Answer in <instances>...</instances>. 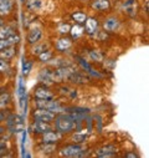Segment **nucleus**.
I'll return each instance as SVG.
<instances>
[{
  "label": "nucleus",
  "mask_w": 149,
  "mask_h": 158,
  "mask_svg": "<svg viewBox=\"0 0 149 158\" xmlns=\"http://www.w3.org/2000/svg\"><path fill=\"white\" fill-rule=\"evenodd\" d=\"M3 25H4V20H3L2 18H0V27H2Z\"/></svg>",
  "instance_id": "obj_35"
},
{
  "label": "nucleus",
  "mask_w": 149,
  "mask_h": 158,
  "mask_svg": "<svg viewBox=\"0 0 149 158\" xmlns=\"http://www.w3.org/2000/svg\"><path fill=\"white\" fill-rule=\"evenodd\" d=\"M72 19L76 21L77 24H80V25H82V24H85V21H86V19H87V16H86V14L85 13H82V11H77V13H73L72 14Z\"/></svg>",
  "instance_id": "obj_22"
},
{
  "label": "nucleus",
  "mask_w": 149,
  "mask_h": 158,
  "mask_svg": "<svg viewBox=\"0 0 149 158\" xmlns=\"http://www.w3.org/2000/svg\"><path fill=\"white\" fill-rule=\"evenodd\" d=\"M9 70V62L5 59H0V72H5Z\"/></svg>",
  "instance_id": "obj_26"
},
{
  "label": "nucleus",
  "mask_w": 149,
  "mask_h": 158,
  "mask_svg": "<svg viewBox=\"0 0 149 158\" xmlns=\"http://www.w3.org/2000/svg\"><path fill=\"white\" fill-rule=\"evenodd\" d=\"M21 2H24V3H25V0H21Z\"/></svg>",
  "instance_id": "obj_37"
},
{
  "label": "nucleus",
  "mask_w": 149,
  "mask_h": 158,
  "mask_svg": "<svg viewBox=\"0 0 149 158\" xmlns=\"http://www.w3.org/2000/svg\"><path fill=\"white\" fill-rule=\"evenodd\" d=\"M70 29H71V26L68 24H61L58 26V32L60 34H67V32H70Z\"/></svg>",
  "instance_id": "obj_27"
},
{
  "label": "nucleus",
  "mask_w": 149,
  "mask_h": 158,
  "mask_svg": "<svg viewBox=\"0 0 149 158\" xmlns=\"http://www.w3.org/2000/svg\"><path fill=\"white\" fill-rule=\"evenodd\" d=\"M57 139H58V135L56 132H54L52 130L45 132L44 136H42V142L44 143H56Z\"/></svg>",
  "instance_id": "obj_17"
},
{
  "label": "nucleus",
  "mask_w": 149,
  "mask_h": 158,
  "mask_svg": "<svg viewBox=\"0 0 149 158\" xmlns=\"http://www.w3.org/2000/svg\"><path fill=\"white\" fill-rule=\"evenodd\" d=\"M32 117L36 121H44V122H51L55 118V113L45 110V108H36V111L32 112Z\"/></svg>",
  "instance_id": "obj_5"
},
{
  "label": "nucleus",
  "mask_w": 149,
  "mask_h": 158,
  "mask_svg": "<svg viewBox=\"0 0 149 158\" xmlns=\"http://www.w3.org/2000/svg\"><path fill=\"white\" fill-rule=\"evenodd\" d=\"M55 128L56 131L61 133H67L76 128V122L68 113H61L58 116H55Z\"/></svg>",
  "instance_id": "obj_1"
},
{
  "label": "nucleus",
  "mask_w": 149,
  "mask_h": 158,
  "mask_svg": "<svg viewBox=\"0 0 149 158\" xmlns=\"http://www.w3.org/2000/svg\"><path fill=\"white\" fill-rule=\"evenodd\" d=\"M86 148L82 146V144H68L66 147H63L61 149V156L63 157H83L86 153H85Z\"/></svg>",
  "instance_id": "obj_2"
},
{
  "label": "nucleus",
  "mask_w": 149,
  "mask_h": 158,
  "mask_svg": "<svg viewBox=\"0 0 149 158\" xmlns=\"http://www.w3.org/2000/svg\"><path fill=\"white\" fill-rule=\"evenodd\" d=\"M51 57H52V52L51 51H42L39 55V59H40L41 62H47V61H50Z\"/></svg>",
  "instance_id": "obj_24"
},
{
  "label": "nucleus",
  "mask_w": 149,
  "mask_h": 158,
  "mask_svg": "<svg viewBox=\"0 0 149 158\" xmlns=\"http://www.w3.org/2000/svg\"><path fill=\"white\" fill-rule=\"evenodd\" d=\"M109 6H111L109 0H93V3H92V8L95 10H98V11L108 10Z\"/></svg>",
  "instance_id": "obj_16"
},
{
  "label": "nucleus",
  "mask_w": 149,
  "mask_h": 158,
  "mask_svg": "<svg viewBox=\"0 0 149 158\" xmlns=\"http://www.w3.org/2000/svg\"><path fill=\"white\" fill-rule=\"evenodd\" d=\"M10 101V95L9 94H3L0 96V108H4Z\"/></svg>",
  "instance_id": "obj_25"
},
{
  "label": "nucleus",
  "mask_w": 149,
  "mask_h": 158,
  "mask_svg": "<svg viewBox=\"0 0 149 158\" xmlns=\"http://www.w3.org/2000/svg\"><path fill=\"white\" fill-rule=\"evenodd\" d=\"M71 46H72V41H71V39H68V37H61L56 41V49L58 51H62V52L67 51Z\"/></svg>",
  "instance_id": "obj_11"
},
{
  "label": "nucleus",
  "mask_w": 149,
  "mask_h": 158,
  "mask_svg": "<svg viewBox=\"0 0 149 158\" xmlns=\"http://www.w3.org/2000/svg\"><path fill=\"white\" fill-rule=\"evenodd\" d=\"M90 55H91V57L95 60V61H102V55L98 52V51H91L90 52Z\"/></svg>",
  "instance_id": "obj_28"
},
{
  "label": "nucleus",
  "mask_w": 149,
  "mask_h": 158,
  "mask_svg": "<svg viewBox=\"0 0 149 158\" xmlns=\"http://www.w3.org/2000/svg\"><path fill=\"white\" fill-rule=\"evenodd\" d=\"M126 157H127V158H131V157H132V158H137L138 154H135V153H127Z\"/></svg>",
  "instance_id": "obj_34"
},
{
  "label": "nucleus",
  "mask_w": 149,
  "mask_h": 158,
  "mask_svg": "<svg viewBox=\"0 0 149 158\" xmlns=\"http://www.w3.org/2000/svg\"><path fill=\"white\" fill-rule=\"evenodd\" d=\"M85 139H86V136H85V135H79V133H76V135L73 136V141L77 142V143L85 142Z\"/></svg>",
  "instance_id": "obj_30"
},
{
  "label": "nucleus",
  "mask_w": 149,
  "mask_h": 158,
  "mask_svg": "<svg viewBox=\"0 0 149 158\" xmlns=\"http://www.w3.org/2000/svg\"><path fill=\"white\" fill-rule=\"evenodd\" d=\"M42 37V31L40 27H32L30 31H29V35H27V41L30 44H36L37 41H40V39Z\"/></svg>",
  "instance_id": "obj_8"
},
{
  "label": "nucleus",
  "mask_w": 149,
  "mask_h": 158,
  "mask_svg": "<svg viewBox=\"0 0 149 158\" xmlns=\"http://www.w3.org/2000/svg\"><path fill=\"white\" fill-rule=\"evenodd\" d=\"M79 61H80V64L82 65V67H83L85 70H87V71H90V70L92 69V67H91V66H90V65L87 64V61H86V60H83L82 57H79Z\"/></svg>",
  "instance_id": "obj_32"
},
{
  "label": "nucleus",
  "mask_w": 149,
  "mask_h": 158,
  "mask_svg": "<svg viewBox=\"0 0 149 158\" xmlns=\"http://www.w3.org/2000/svg\"><path fill=\"white\" fill-rule=\"evenodd\" d=\"M72 72H73V69L63 66V67H60L57 71L54 72V77H55V80H63V78H68Z\"/></svg>",
  "instance_id": "obj_9"
},
{
  "label": "nucleus",
  "mask_w": 149,
  "mask_h": 158,
  "mask_svg": "<svg viewBox=\"0 0 149 158\" xmlns=\"http://www.w3.org/2000/svg\"><path fill=\"white\" fill-rule=\"evenodd\" d=\"M42 6V2L41 0H26V8L29 10H39Z\"/></svg>",
  "instance_id": "obj_19"
},
{
  "label": "nucleus",
  "mask_w": 149,
  "mask_h": 158,
  "mask_svg": "<svg viewBox=\"0 0 149 158\" xmlns=\"http://www.w3.org/2000/svg\"><path fill=\"white\" fill-rule=\"evenodd\" d=\"M34 96H35V98H39V100H51V98H54V94L45 86L37 87L34 91Z\"/></svg>",
  "instance_id": "obj_7"
},
{
  "label": "nucleus",
  "mask_w": 149,
  "mask_h": 158,
  "mask_svg": "<svg viewBox=\"0 0 149 158\" xmlns=\"http://www.w3.org/2000/svg\"><path fill=\"white\" fill-rule=\"evenodd\" d=\"M31 69H32V61L24 59V62H22V75L24 76H27L30 73Z\"/></svg>",
  "instance_id": "obj_23"
},
{
  "label": "nucleus",
  "mask_w": 149,
  "mask_h": 158,
  "mask_svg": "<svg viewBox=\"0 0 149 158\" xmlns=\"http://www.w3.org/2000/svg\"><path fill=\"white\" fill-rule=\"evenodd\" d=\"M85 23H86V26H85L86 32L90 34V35H95L97 32V29H98V21H97V19H95V18H87Z\"/></svg>",
  "instance_id": "obj_10"
},
{
  "label": "nucleus",
  "mask_w": 149,
  "mask_h": 158,
  "mask_svg": "<svg viewBox=\"0 0 149 158\" xmlns=\"http://www.w3.org/2000/svg\"><path fill=\"white\" fill-rule=\"evenodd\" d=\"M96 154L98 157H101V158H103V157H112V156L116 154V149H115L113 146H104V147L99 148L96 152Z\"/></svg>",
  "instance_id": "obj_14"
},
{
  "label": "nucleus",
  "mask_w": 149,
  "mask_h": 158,
  "mask_svg": "<svg viewBox=\"0 0 149 158\" xmlns=\"http://www.w3.org/2000/svg\"><path fill=\"white\" fill-rule=\"evenodd\" d=\"M8 46H11L8 39H0V50H3L5 48H8Z\"/></svg>",
  "instance_id": "obj_31"
},
{
  "label": "nucleus",
  "mask_w": 149,
  "mask_h": 158,
  "mask_svg": "<svg viewBox=\"0 0 149 158\" xmlns=\"http://www.w3.org/2000/svg\"><path fill=\"white\" fill-rule=\"evenodd\" d=\"M4 132V127H0V135H2Z\"/></svg>",
  "instance_id": "obj_36"
},
{
  "label": "nucleus",
  "mask_w": 149,
  "mask_h": 158,
  "mask_svg": "<svg viewBox=\"0 0 149 158\" xmlns=\"http://www.w3.org/2000/svg\"><path fill=\"white\" fill-rule=\"evenodd\" d=\"M118 26H119V21H118L117 18H109V19H107V20L103 23V29H104L106 31H109V32L117 30Z\"/></svg>",
  "instance_id": "obj_12"
},
{
  "label": "nucleus",
  "mask_w": 149,
  "mask_h": 158,
  "mask_svg": "<svg viewBox=\"0 0 149 158\" xmlns=\"http://www.w3.org/2000/svg\"><path fill=\"white\" fill-rule=\"evenodd\" d=\"M13 9V0H0V16L10 14Z\"/></svg>",
  "instance_id": "obj_15"
},
{
  "label": "nucleus",
  "mask_w": 149,
  "mask_h": 158,
  "mask_svg": "<svg viewBox=\"0 0 149 158\" xmlns=\"http://www.w3.org/2000/svg\"><path fill=\"white\" fill-rule=\"evenodd\" d=\"M39 80L42 81V82H49V84L54 82V81H55L54 72H52L51 70H49V69H44V70H41L40 75H39Z\"/></svg>",
  "instance_id": "obj_13"
},
{
  "label": "nucleus",
  "mask_w": 149,
  "mask_h": 158,
  "mask_svg": "<svg viewBox=\"0 0 149 158\" xmlns=\"http://www.w3.org/2000/svg\"><path fill=\"white\" fill-rule=\"evenodd\" d=\"M35 106H36V108H45V110H49L54 113H57V112L62 111V107L60 106V103L57 101H54V98H51V100H39V98H36Z\"/></svg>",
  "instance_id": "obj_3"
},
{
  "label": "nucleus",
  "mask_w": 149,
  "mask_h": 158,
  "mask_svg": "<svg viewBox=\"0 0 149 158\" xmlns=\"http://www.w3.org/2000/svg\"><path fill=\"white\" fill-rule=\"evenodd\" d=\"M6 121V126L11 132H20L24 131V122L22 118L18 114H10L5 118Z\"/></svg>",
  "instance_id": "obj_4"
},
{
  "label": "nucleus",
  "mask_w": 149,
  "mask_h": 158,
  "mask_svg": "<svg viewBox=\"0 0 149 158\" xmlns=\"http://www.w3.org/2000/svg\"><path fill=\"white\" fill-rule=\"evenodd\" d=\"M45 48H46V45H40V46H36V48H34L32 54H34V55H40L42 51H45Z\"/></svg>",
  "instance_id": "obj_29"
},
{
  "label": "nucleus",
  "mask_w": 149,
  "mask_h": 158,
  "mask_svg": "<svg viewBox=\"0 0 149 158\" xmlns=\"http://www.w3.org/2000/svg\"><path fill=\"white\" fill-rule=\"evenodd\" d=\"M15 49L13 48V45L11 46H8V48H5V49H3V50H0V57H3V59H5V60H8V59H11L14 55H15Z\"/></svg>",
  "instance_id": "obj_18"
},
{
  "label": "nucleus",
  "mask_w": 149,
  "mask_h": 158,
  "mask_svg": "<svg viewBox=\"0 0 149 158\" xmlns=\"http://www.w3.org/2000/svg\"><path fill=\"white\" fill-rule=\"evenodd\" d=\"M13 34H15V30L10 26H4L3 25L2 27H0V39H8Z\"/></svg>",
  "instance_id": "obj_20"
},
{
  "label": "nucleus",
  "mask_w": 149,
  "mask_h": 158,
  "mask_svg": "<svg viewBox=\"0 0 149 158\" xmlns=\"http://www.w3.org/2000/svg\"><path fill=\"white\" fill-rule=\"evenodd\" d=\"M52 127L49 122H44V121H36L31 125V131L34 133H45L47 131H51Z\"/></svg>",
  "instance_id": "obj_6"
},
{
  "label": "nucleus",
  "mask_w": 149,
  "mask_h": 158,
  "mask_svg": "<svg viewBox=\"0 0 149 158\" xmlns=\"http://www.w3.org/2000/svg\"><path fill=\"white\" fill-rule=\"evenodd\" d=\"M83 31H85V29H83L80 24L74 25V26H72V27L70 29V32H71V35H72V37H73V39L80 37V36L83 34Z\"/></svg>",
  "instance_id": "obj_21"
},
{
  "label": "nucleus",
  "mask_w": 149,
  "mask_h": 158,
  "mask_svg": "<svg viewBox=\"0 0 149 158\" xmlns=\"http://www.w3.org/2000/svg\"><path fill=\"white\" fill-rule=\"evenodd\" d=\"M6 117H8V114H6L4 111H0V122H2V121H4Z\"/></svg>",
  "instance_id": "obj_33"
}]
</instances>
